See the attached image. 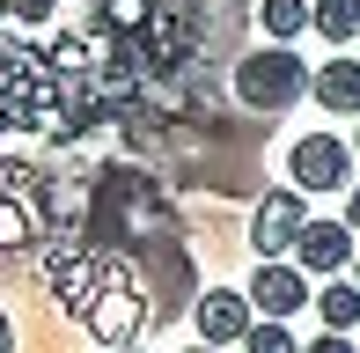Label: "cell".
Segmentation results:
<instances>
[{
  "mask_svg": "<svg viewBox=\"0 0 360 353\" xmlns=\"http://www.w3.org/2000/svg\"><path fill=\"white\" fill-rule=\"evenodd\" d=\"M316 82V67H302V52L294 44H257V52H243L236 67H228V89H236V103L250 110V118H280L294 110Z\"/></svg>",
  "mask_w": 360,
  "mask_h": 353,
  "instance_id": "cell-1",
  "label": "cell"
},
{
  "mask_svg": "<svg viewBox=\"0 0 360 353\" xmlns=\"http://www.w3.org/2000/svg\"><path fill=\"white\" fill-rule=\"evenodd\" d=\"M302 229H309V191L302 184L257 191V206H250V250H257V258H294Z\"/></svg>",
  "mask_w": 360,
  "mask_h": 353,
  "instance_id": "cell-2",
  "label": "cell"
},
{
  "mask_svg": "<svg viewBox=\"0 0 360 353\" xmlns=\"http://www.w3.org/2000/svg\"><path fill=\"white\" fill-rule=\"evenodd\" d=\"M287 176L302 191H353V148L338 133H302L287 148Z\"/></svg>",
  "mask_w": 360,
  "mask_h": 353,
  "instance_id": "cell-3",
  "label": "cell"
},
{
  "mask_svg": "<svg viewBox=\"0 0 360 353\" xmlns=\"http://www.w3.org/2000/svg\"><path fill=\"white\" fill-rule=\"evenodd\" d=\"M191 324H199V339H206V346H243V331L257 324L250 287H206V295L191 302Z\"/></svg>",
  "mask_w": 360,
  "mask_h": 353,
  "instance_id": "cell-4",
  "label": "cell"
},
{
  "mask_svg": "<svg viewBox=\"0 0 360 353\" xmlns=\"http://www.w3.org/2000/svg\"><path fill=\"white\" fill-rule=\"evenodd\" d=\"M353 221H309L302 229V243H294V265L309 272V280H338L353 258H360V243H353Z\"/></svg>",
  "mask_w": 360,
  "mask_h": 353,
  "instance_id": "cell-5",
  "label": "cell"
},
{
  "mask_svg": "<svg viewBox=\"0 0 360 353\" xmlns=\"http://www.w3.org/2000/svg\"><path fill=\"white\" fill-rule=\"evenodd\" d=\"M250 302H257V316H294V309H309V272L294 265V258H257L250 272Z\"/></svg>",
  "mask_w": 360,
  "mask_h": 353,
  "instance_id": "cell-6",
  "label": "cell"
},
{
  "mask_svg": "<svg viewBox=\"0 0 360 353\" xmlns=\"http://www.w3.org/2000/svg\"><path fill=\"white\" fill-rule=\"evenodd\" d=\"M309 96H316L323 110H331V118H360V59H323L316 67V82H309Z\"/></svg>",
  "mask_w": 360,
  "mask_h": 353,
  "instance_id": "cell-7",
  "label": "cell"
},
{
  "mask_svg": "<svg viewBox=\"0 0 360 353\" xmlns=\"http://www.w3.org/2000/svg\"><path fill=\"white\" fill-rule=\"evenodd\" d=\"M309 309L323 316V331H360V280H323Z\"/></svg>",
  "mask_w": 360,
  "mask_h": 353,
  "instance_id": "cell-8",
  "label": "cell"
},
{
  "mask_svg": "<svg viewBox=\"0 0 360 353\" xmlns=\"http://www.w3.org/2000/svg\"><path fill=\"white\" fill-rule=\"evenodd\" d=\"M257 23L272 44H294L302 30H316V0H257Z\"/></svg>",
  "mask_w": 360,
  "mask_h": 353,
  "instance_id": "cell-9",
  "label": "cell"
},
{
  "mask_svg": "<svg viewBox=\"0 0 360 353\" xmlns=\"http://www.w3.org/2000/svg\"><path fill=\"white\" fill-rule=\"evenodd\" d=\"M316 37L323 44H353L360 37V0H316Z\"/></svg>",
  "mask_w": 360,
  "mask_h": 353,
  "instance_id": "cell-10",
  "label": "cell"
},
{
  "mask_svg": "<svg viewBox=\"0 0 360 353\" xmlns=\"http://www.w3.org/2000/svg\"><path fill=\"white\" fill-rule=\"evenodd\" d=\"M243 353H302V346H294L287 316H257V324L243 331Z\"/></svg>",
  "mask_w": 360,
  "mask_h": 353,
  "instance_id": "cell-11",
  "label": "cell"
},
{
  "mask_svg": "<svg viewBox=\"0 0 360 353\" xmlns=\"http://www.w3.org/2000/svg\"><path fill=\"white\" fill-rule=\"evenodd\" d=\"M302 353H360V346H353V339H346V331H323V339H309V346H302Z\"/></svg>",
  "mask_w": 360,
  "mask_h": 353,
  "instance_id": "cell-12",
  "label": "cell"
},
{
  "mask_svg": "<svg viewBox=\"0 0 360 353\" xmlns=\"http://www.w3.org/2000/svg\"><path fill=\"white\" fill-rule=\"evenodd\" d=\"M0 353H15V324H8V309H0Z\"/></svg>",
  "mask_w": 360,
  "mask_h": 353,
  "instance_id": "cell-13",
  "label": "cell"
},
{
  "mask_svg": "<svg viewBox=\"0 0 360 353\" xmlns=\"http://www.w3.org/2000/svg\"><path fill=\"white\" fill-rule=\"evenodd\" d=\"M346 221H353V229H360V184L346 191Z\"/></svg>",
  "mask_w": 360,
  "mask_h": 353,
  "instance_id": "cell-14",
  "label": "cell"
},
{
  "mask_svg": "<svg viewBox=\"0 0 360 353\" xmlns=\"http://www.w3.org/2000/svg\"><path fill=\"white\" fill-rule=\"evenodd\" d=\"M184 353H221V346H206V339H199V346H184Z\"/></svg>",
  "mask_w": 360,
  "mask_h": 353,
  "instance_id": "cell-15",
  "label": "cell"
},
{
  "mask_svg": "<svg viewBox=\"0 0 360 353\" xmlns=\"http://www.w3.org/2000/svg\"><path fill=\"white\" fill-rule=\"evenodd\" d=\"M353 280H360V258H353Z\"/></svg>",
  "mask_w": 360,
  "mask_h": 353,
  "instance_id": "cell-16",
  "label": "cell"
},
{
  "mask_svg": "<svg viewBox=\"0 0 360 353\" xmlns=\"http://www.w3.org/2000/svg\"><path fill=\"white\" fill-rule=\"evenodd\" d=\"M118 353H140V346H118Z\"/></svg>",
  "mask_w": 360,
  "mask_h": 353,
  "instance_id": "cell-17",
  "label": "cell"
},
{
  "mask_svg": "<svg viewBox=\"0 0 360 353\" xmlns=\"http://www.w3.org/2000/svg\"><path fill=\"white\" fill-rule=\"evenodd\" d=\"M353 140H360V133H353Z\"/></svg>",
  "mask_w": 360,
  "mask_h": 353,
  "instance_id": "cell-18",
  "label": "cell"
}]
</instances>
